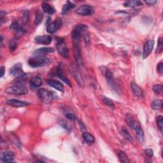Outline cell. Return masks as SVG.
Listing matches in <instances>:
<instances>
[{"label": "cell", "instance_id": "d6a6232c", "mask_svg": "<svg viewBox=\"0 0 163 163\" xmlns=\"http://www.w3.org/2000/svg\"><path fill=\"white\" fill-rule=\"evenodd\" d=\"M22 22L24 24H27L29 21V12L28 10H24L22 13Z\"/></svg>", "mask_w": 163, "mask_h": 163}, {"label": "cell", "instance_id": "8d00e7d4", "mask_svg": "<svg viewBox=\"0 0 163 163\" xmlns=\"http://www.w3.org/2000/svg\"><path fill=\"white\" fill-rule=\"evenodd\" d=\"M65 116L67 119H70V120H75L76 119V116L73 114L71 113V112H67V113L65 114Z\"/></svg>", "mask_w": 163, "mask_h": 163}, {"label": "cell", "instance_id": "30bf717a", "mask_svg": "<svg viewBox=\"0 0 163 163\" xmlns=\"http://www.w3.org/2000/svg\"><path fill=\"white\" fill-rule=\"evenodd\" d=\"M76 13L82 16H90L94 13V9L90 5L84 4L76 10Z\"/></svg>", "mask_w": 163, "mask_h": 163}, {"label": "cell", "instance_id": "1f68e13d", "mask_svg": "<svg viewBox=\"0 0 163 163\" xmlns=\"http://www.w3.org/2000/svg\"><path fill=\"white\" fill-rule=\"evenodd\" d=\"M74 76H75L76 81H77L78 84H79V85L80 87H84V84L83 79H82V78L80 74L78 72V71H74Z\"/></svg>", "mask_w": 163, "mask_h": 163}, {"label": "cell", "instance_id": "e575fe53", "mask_svg": "<svg viewBox=\"0 0 163 163\" xmlns=\"http://www.w3.org/2000/svg\"><path fill=\"white\" fill-rule=\"evenodd\" d=\"M157 124L161 132L163 129V118L161 115H159L157 118Z\"/></svg>", "mask_w": 163, "mask_h": 163}, {"label": "cell", "instance_id": "e0dca14e", "mask_svg": "<svg viewBox=\"0 0 163 163\" xmlns=\"http://www.w3.org/2000/svg\"><path fill=\"white\" fill-rule=\"evenodd\" d=\"M42 80L40 76H34L29 82L30 87L33 89L38 88L39 87L42 85Z\"/></svg>", "mask_w": 163, "mask_h": 163}, {"label": "cell", "instance_id": "ba28073f", "mask_svg": "<svg viewBox=\"0 0 163 163\" xmlns=\"http://www.w3.org/2000/svg\"><path fill=\"white\" fill-rule=\"evenodd\" d=\"M56 47H57V50L58 53L62 56V57H63L64 58H69L68 48L63 39H60L58 41L57 45H56Z\"/></svg>", "mask_w": 163, "mask_h": 163}, {"label": "cell", "instance_id": "d4e9b609", "mask_svg": "<svg viewBox=\"0 0 163 163\" xmlns=\"http://www.w3.org/2000/svg\"><path fill=\"white\" fill-rule=\"evenodd\" d=\"M105 77L106 80H108V82L109 83V84L112 87H114L113 74H112L111 71L109 69H106L105 71Z\"/></svg>", "mask_w": 163, "mask_h": 163}, {"label": "cell", "instance_id": "2e32d148", "mask_svg": "<svg viewBox=\"0 0 163 163\" xmlns=\"http://www.w3.org/2000/svg\"><path fill=\"white\" fill-rule=\"evenodd\" d=\"M47 83L49 85L52 87L53 88L55 89L61 93H64V87L62 83H61L60 82L55 80H49Z\"/></svg>", "mask_w": 163, "mask_h": 163}, {"label": "cell", "instance_id": "7c38bea8", "mask_svg": "<svg viewBox=\"0 0 163 163\" xmlns=\"http://www.w3.org/2000/svg\"><path fill=\"white\" fill-rule=\"evenodd\" d=\"M55 74L57 75L58 77L62 80L65 84H67L70 87H72V84H71L70 81L64 75V72H63V67L62 66H58L57 68H55Z\"/></svg>", "mask_w": 163, "mask_h": 163}, {"label": "cell", "instance_id": "60d3db41", "mask_svg": "<svg viewBox=\"0 0 163 163\" xmlns=\"http://www.w3.org/2000/svg\"><path fill=\"white\" fill-rule=\"evenodd\" d=\"M145 3L149 5V6H152V5H154L156 3L157 1H155V0H148V1H145Z\"/></svg>", "mask_w": 163, "mask_h": 163}, {"label": "cell", "instance_id": "8992f818", "mask_svg": "<svg viewBox=\"0 0 163 163\" xmlns=\"http://www.w3.org/2000/svg\"><path fill=\"white\" fill-rule=\"evenodd\" d=\"M73 53L76 63L77 64L79 68H84V62L82 57L81 54V50L80 48L78 41H74L73 42Z\"/></svg>", "mask_w": 163, "mask_h": 163}, {"label": "cell", "instance_id": "3957f363", "mask_svg": "<svg viewBox=\"0 0 163 163\" xmlns=\"http://www.w3.org/2000/svg\"><path fill=\"white\" fill-rule=\"evenodd\" d=\"M7 93L13 95H25L28 93V89L24 84L21 82L15 84L8 87L5 90Z\"/></svg>", "mask_w": 163, "mask_h": 163}, {"label": "cell", "instance_id": "52a82bcc", "mask_svg": "<svg viewBox=\"0 0 163 163\" xmlns=\"http://www.w3.org/2000/svg\"><path fill=\"white\" fill-rule=\"evenodd\" d=\"M50 19L49 18L47 22V31L49 33L53 34L60 29L61 25H62L63 22L62 20L60 18H58L57 19H55L52 22H50Z\"/></svg>", "mask_w": 163, "mask_h": 163}, {"label": "cell", "instance_id": "9c48e42d", "mask_svg": "<svg viewBox=\"0 0 163 163\" xmlns=\"http://www.w3.org/2000/svg\"><path fill=\"white\" fill-rule=\"evenodd\" d=\"M10 73L12 75L16 76L19 79H22L25 76L22 70V64L21 63H17L13 65L10 69Z\"/></svg>", "mask_w": 163, "mask_h": 163}, {"label": "cell", "instance_id": "ffe728a7", "mask_svg": "<svg viewBox=\"0 0 163 163\" xmlns=\"http://www.w3.org/2000/svg\"><path fill=\"white\" fill-rule=\"evenodd\" d=\"M54 52V49L51 47H42L36 50L34 52V54L36 55H43L53 53Z\"/></svg>", "mask_w": 163, "mask_h": 163}, {"label": "cell", "instance_id": "7a4b0ae2", "mask_svg": "<svg viewBox=\"0 0 163 163\" xmlns=\"http://www.w3.org/2000/svg\"><path fill=\"white\" fill-rule=\"evenodd\" d=\"M51 62L50 59L43 55H36L29 58V65L32 68H39L48 65Z\"/></svg>", "mask_w": 163, "mask_h": 163}, {"label": "cell", "instance_id": "7402d4cb", "mask_svg": "<svg viewBox=\"0 0 163 163\" xmlns=\"http://www.w3.org/2000/svg\"><path fill=\"white\" fill-rule=\"evenodd\" d=\"M117 155L118 156L119 159L121 162H124V163H129L130 161L128 157L126 154L123 151L118 150H117Z\"/></svg>", "mask_w": 163, "mask_h": 163}, {"label": "cell", "instance_id": "5bb4252c", "mask_svg": "<svg viewBox=\"0 0 163 163\" xmlns=\"http://www.w3.org/2000/svg\"><path fill=\"white\" fill-rule=\"evenodd\" d=\"M6 103L10 106L13 107V108H20V107L25 106H28L29 105L28 102L20 101V100L15 99H12L7 100Z\"/></svg>", "mask_w": 163, "mask_h": 163}, {"label": "cell", "instance_id": "b9f144b4", "mask_svg": "<svg viewBox=\"0 0 163 163\" xmlns=\"http://www.w3.org/2000/svg\"><path fill=\"white\" fill-rule=\"evenodd\" d=\"M0 71H1V77H3L4 75V73H5V68H4V66H1Z\"/></svg>", "mask_w": 163, "mask_h": 163}, {"label": "cell", "instance_id": "f35d334b", "mask_svg": "<svg viewBox=\"0 0 163 163\" xmlns=\"http://www.w3.org/2000/svg\"><path fill=\"white\" fill-rule=\"evenodd\" d=\"M145 154L147 157H152L154 155V151H153L151 149H147L145 150Z\"/></svg>", "mask_w": 163, "mask_h": 163}, {"label": "cell", "instance_id": "f1b7e54d", "mask_svg": "<svg viewBox=\"0 0 163 163\" xmlns=\"http://www.w3.org/2000/svg\"><path fill=\"white\" fill-rule=\"evenodd\" d=\"M121 134L127 140H129L131 142H133L134 141V140H133V138H132V136L130 135L129 131H127L124 127H122V129H121Z\"/></svg>", "mask_w": 163, "mask_h": 163}, {"label": "cell", "instance_id": "ee69618b", "mask_svg": "<svg viewBox=\"0 0 163 163\" xmlns=\"http://www.w3.org/2000/svg\"><path fill=\"white\" fill-rule=\"evenodd\" d=\"M3 36H1V46L3 47Z\"/></svg>", "mask_w": 163, "mask_h": 163}, {"label": "cell", "instance_id": "d590c367", "mask_svg": "<svg viewBox=\"0 0 163 163\" xmlns=\"http://www.w3.org/2000/svg\"><path fill=\"white\" fill-rule=\"evenodd\" d=\"M152 90H154L155 93H158V94H162L163 93V90H162V85H155L153 86Z\"/></svg>", "mask_w": 163, "mask_h": 163}, {"label": "cell", "instance_id": "7bdbcfd3", "mask_svg": "<svg viewBox=\"0 0 163 163\" xmlns=\"http://www.w3.org/2000/svg\"><path fill=\"white\" fill-rule=\"evenodd\" d=\"M79 124H80V126L81 127V128L82 127L83 129H85V125L82 123V122H80V120H79Z\"/></svg>", "mask_w": 163, "mask_h": 163}, {"label": "cell", "instance_id": "6da1fadb", "mask_svg": "<svg viewBox=\"0 0 163 163\" xmlns=\"http://www.w3.org/2000/svg\"><path fill=\"white\" fill-rule=\"evenodd\" d=\"M126 122L127 124L130 127L136 132V137L138 138V140L140 141H143L144 139V130L142 129L141 125L138 121L135 119L133 116L131 115V114H127L126 115Z\"/></svg>", "mask_w": 163, "mask_h": 163}, {"label": "cell", "instance_id": "4dcf8cb0", "mask_svg": "<svg viewBox=\"0 0 163 163\" xmlns=\"http://www.w3.org/2000/svg\"><path fill=\"white\" fill-rule=\"evenodd\" d=\"M103 101L104 104L106 106L109 107L110 108H111L112 110H114L115 108V105L114 103V102H113V101L111 100L110 99L105 97V98H103Z\"/></svg>", "mask_w": 163, "mask_h": 163}, {"label": "cell", "instance_id": "9a60e30c", "mask_svg": "<svg viewBox=\"0 0 163 163\" xmlns=\"http://www.w3.org/2000/svg\"><path fill=\"white\" fill-rule=\"evenodd\" d=\"M15 158V154L13 152L6 151L1 153L0 159L3 162H11Z\"/></svg>", "mask_w": 163, "mask_h": 163}, {"label": "cell", "instance_id": "f546056e", "mask_svg": "<svg viewBox=\"0 0 163 163\" xmlns=\"http://www.w3.org/2000/svg\"><path fill=\"white\" fill-rule=\"evenodd\" d=\"M17 46H18V42L16 38H13L8 43L9 49L10 51H12V52H13V51H14L17 48Z\"/></svg>", "mask_w": 163, "mask_h": 163}, {"label": "cell", "instance_id": "5b68a950", "mask_svg": "<svg viewBox=\"0 0 163 163\" xmlns=\"http://www.w3.org/2000/svg\"><path fill=\"white\" fill-rule=\"evenodd\" d=\"M38 96L39 98L45 103H50L54 98V96L52 92L49 91L45 89H40L38 91Z\"/></svg>", "mask_w": 163, "mask_h": 163}, {"label": "cell", "instance_id": "cb8c5ba5", "mask_svg": "<svg viewBox=\"0 0 163 163\" xmlns=\"http://www.w3.org/2000/svg\"><path fill=\"white\" fill-rule=\"evenodd\" d=\"M125 7L135 8L137 7H140L143 5V3L140 1H127L124 3Z\"/></svg>", "mask_w": 163, "mask_h": 163}, {"label": "cell", "instance_id": "ab89813d", "mask_svg": "<svg viewBox=\"0 0 163 163\" xmlns=\"http://www.w3.org/2000/svg\"><path fill=\"white\" fill-rule=\"evenodd\" d=\"M157 70L158 73H159L160 75H162V73H163V64H162V63H160L157 64Z\"/></svg>", "mask_w": 163, "mask_h": 163}, {"label": "cell", "instance_id": "277c9868", "mask_svg": "<svg viewBox=\"0 0 163 163\" xmlns=\"http://www.w3.org/2000/svg\"><path fill=\"white\" fill-rule=\"evenodd\" d=\"M87 29L88 26L85 24H76L73 28L72 31H71V37L73 38L74 41H79L82 37V34Z\"/></svg>", "mask_w": 163, "mask_h": 163}, {"label": "cell", "instance_id": "74e56055", "mask_svg": "<svg viewBox=\"0 0 163 163\" xmlns=\"http://www.w3.org/2000/svg\"><path fill=\"white\" fill-rule=\"evenodd\" d=\"M84 40L86 46H89L90 44V37L88 34H84Z\"/></svg>", "mask_w": 163, "mask_h": 163}, {"label": "cell", "instance_id": "4fadbf2b", "mask_svg": "<svg viewBox=\"0 0 163 163\" xmlns=\"http://www.w3.org/2000/svg\"><path fill=\"white\" fill-rule=\"evenodd\" d=\"M52 38L49 35H42L37 36L34 38V42L38 44L42 45H49L52 42Z\"/></svg>", "mask_w": 163, "mask_h": 163}, {"label": "cell", "instance_id": "484cf974", "mask_svg": "<svg viewBox=\"0 0 163 163\" xmlns=\"http://www.w3.org/2000/svg\"><path fill=\"white\" fill-rule=\"evenodd\" d=\"M151 107L156 110H161L162 108V101L161 99H155L152 102Z\"/></svg>", "mask_w": 163, "mask_h": 163}, {"label": "cell", "instance_id": "44dd1931", "mask_svg": "<svg viewBox=\"0 0 163 163\" xmlns=\"http://www.w3.org/2000/svg\"><path fill=\"white\" fill-rule=\"evenodd\" d=\"M42 8L44 12L49 15H52L55 12V9L47 3H43L42 4Z\"/></svg>", "mask_w": 163, "mask_h": 163}, {"label": "cell", "instance_id": "836d02e7", "mask_svg": "<svg viewBox=\"0 0 163 163\" xmlns=\"http://www.w3.org/2000/svg\"><path fill=\"white\" fill-rule=\"evenodd\" d=\"M162 49H163V42H162V38H159L158 39V44H157V47L156 49V54H160L162 52Z\"/></svg>", "mask_w": 163, "mask_h": 163}, {"label": "cell", "instance_id": "ac0fdd59", "mask_svg": "<svg viewBox=\"0 0 163 163\" xmlns=\"http://www.w3.org/2000/svg\"><path fill=\"white\" fill-rule=\"evenodd\" d=\"M10 28L12 29L13 31H15V33H16L19 37L20 36L22 35L25 32L24 29L20 26V25L18 24V22L16 21H14L12 23Z\"/></svg>", "mask_w": 163, "mask_h": 163}, {"label": "cell", "instance_id": "603a6c76", "mask_svg": "<svg viewBox=\"0 0 163 163\" xmlns=\"http://www.w3.org/2000/svg\"><path fill=\"white\" fill-rule=\"evenodd\" d=\"M75 7V4L73 3H71L70 1H68L66 2L64 5L62 9V14L63 15H65L66 13H68L71 9L74 8Z\"/></svg>", "mask_w": 163, "mask_h": 163}, {"label": "cell", "instance_id": "4316f807", "mask_svg": "<svg viewBox=\"0 0 163 163\" xmlns=\"http://www.w3.org/2000/svg\"><path fill=\"white\" fill-rule=\"evenodd\" d=\"M82 137L84 141L87 143V144H93V143L95 141L94 137L87 132H84L82 135Z\"/></svg>", "mask_w": 163, "mask_h": 163}, {"label": "cell", "instance_id": "83f0119b", "mask_svg": "<svg viewBox=\"0 0 163 163\" xmlns=\"http://www.w3.org/2000/svg\"><path fill=\"white\" fill-rule=\"evenodd\" d=\"M43 19V15L40 10H37L35 13V19L34 21V24L35 25H38L41 22H42Z\"/></svg>", "mask_w": 163, "mask_h": 163}, {"label": "cell", "instance_id": "8fae6325", "mask_svg": "<svg viewBox=\"0 0 163 163\" xmlns=\"http://www.w3.org/2000/svg\"><path fill=\"white\" fill-rule=\"evenodd\" d=\"M154 45V41L153 40H150L147 41L145 43L144 47V51H143V58L145 59L148 56L152 53L153 48Z\"/></svg>", "mask_w": 163, "mask_h": 163}, {"label": "cell", "instance_id": "d6986e66", "mask_svg": "<svg viewBox=\"0 0 163 163\" xmlns=\"http://www.w3.org/2000/svg\"><path fill=\"white\" fill-rule=\"evenodd\" d=\"M131 88L133 92V93L138 97H142L144 96V92H143L142 89L135 82H131Z\"/></svg>", "mask_w": 163, "mask_h": 163}]
</instances>
